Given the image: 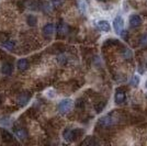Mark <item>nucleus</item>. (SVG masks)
<instances>
[{"label": "nucleus", "mask_w": 147, "mask_h": 146, "mask_svg": "<svg viewBox=\"0 0 147 146\" xmlns=\"http://www.w3.org/2000/svg\"><path fill=\"white\" fill-rule=\"evenodd\" d=\"M2 46L6 47L7 49H12L16 46V42L14 41H7V42L2 43Z\"/></svg>", "instance_id": "obj_19"}, {"label": "nucleus", "mask_w": 147, "mask_h": 146, "mask_svg": "<svg viewBox=\"0 0 147 146\" xmlns=\"http://www.w3.org/2000/svg\"><path fill=\"white\" fill-rule=\"evenodd\" d=\"M64 140L66 142H73V134H71V128H66L63 133Z\"/></svg>", "instance_id": "obj_15"}, {"label": "nucleus", "mask_w": 147, "mask_h": 146, "mask_svg": "<svg viewBox=\"0 0 147 146\" xmlns=\"http://www.w3.org/2000/svg\"><path fill=\"white\" fill-rule=\"evenodd\" d=\"M0 123L3 124L5 126H8V125L10 124V118H9V116H3V118H1V119H0Z\"/></svg>", "instance_id": "obj_22"}, {"label": "nucleus", "mask_w": 147, "mask_h": 146, "mask_svg": "<svg viewBox=\"0 0 147 146\" xmlns=\"http://www.w3.org/2000/svg\"><path fill=\"white\" fill-rule=\"evenodd\" d=\"M123 57L127 58V59H131L132 58V52L129 49H123Z\"/></svg>", "instance_id": "obj_21"}, {"label": "nucleus", "mask_w": 147, "mask_h": 146, "mask_svg": "<svg viewBox=\"0 0 147 146\" xmlns=\"http://www.w3.org/2000/svg\"><path fill=\"white\" fill-rule=\"evenodd\" d=\"M13 72V65L10 63H3V65L1 67V73L3 75H11V73Z\"/></svg>", "instance_id": "obj_10"}, {"label": "nucleus", "mask_w": 147, "mask_h": 146, "mask_svg": "<svg viewBox=\"0 0 147 146\" xmlns=\"http://www.w3.org/2000/svg\"><path fill=\"white\" fill-rule=\"evenodd\" d=\"M1 99H2V98H1V96H0V103H1Z\"/></svg>", "instance_id": "obj_28"}, {"label": "nucleus", "mask_w": 147, "mask_h": 146, "mask_svg": "<svg viewBox=\"0 0 147 146\" xmlns=\"http://www.w3.org/2000/svg\"><path fill=\"white\" fill-rule=\"evenodd\" d=\"M129 25H131V28H138V26L142 25L143 21H142V18L138 14H132V16L129 17Z\"/></svg>", "instance_id": "obj_6"}, {"label": "nucleus", "mask_w": 147, "mask_h": 146, "mask_svg": "<svg viewBox=\"0 0 147 146\" xmlns=\"http://www.w3.org/2000/svg\"><path fill=\"white\" fill-rule=\"evenodd\" d=\"M78 3H79V8H80V11L82 13H85L86 12V9H87V7H86V2L84 1V0H79L78 1Z\"/></svg>", "instance_id": "obj_23"}, {"label": "nucleus", "mask_w": 147, "mask_h": 146, "mask_svg": "<svg viewBox=\"0 0 147 146\" xmlns=\"http://www.w3.org/2000/svg\"><path fill=\"white\" fill-rule=\"evenodd\" d=\"M126 99V90L124 87H119L115 90V95H114V102L117 104H122L125 102Z\"/></svg>", "instance_id": "obj_3"}, {"label": "nucleus", "mask_w": 147, "mask_h": 146, "mask_svg": "<svg viewBox=\"0 0 147 146\" xmlns=\"http://www.w3.org/2000/svg\"><path fill=\"white\" fill-rule=\"evenodd\" d=\"M66 58H67V57H66L65 55H61V56L58 57V62H59L61 64H63V65H64V64L67 62V59H66Z\"/></svg>", "instance_id": "obj_25"}, {"label": "nucleus", "mask_w": 147, "mask_h": 146, "mask_svg": "<svg viewBox=\"0 0 147 146\" xmlns=\"http://www.w3.org/2000/svg\"><path fill=\"white\" fill-rule=\"evenodd\" d=\"M56 30H57L58 34H65L66 33V25H65V23H63V22L58 23L57 26H56Z\"/></svg>", "instance_id": "obj_18"}, {"label": "nucleus", "mask_w": 147, "mask_h": 146, "mask_svg": "<svg viewBox=\"0 0 147 146\" xmlns=\"http://www.w3.org/2000/svg\"><path fill=\"white\" fill-rule=\"evenodd\" d=\"M17 67L19 70H26L29 68V61L26 58H21L17 63Z\"/></svg>", "instance_id": "obj_12"}, {"label": "nucleus", "mask_w": 147, "mask_h": 146, "mask_svg": "<svg viewBox=\"0 0 147 146\" xmlns=\"http://www.w3.org/2000/svg\"><path fill=\"white\" fill-rule=\"evenodd\" d=\"M96 25H97V28H98L99 30L102 31V32H110V30H111V26H110V24H109V22L105 21V20L98 21Z\"/></svg>", "instance_id": "obj_9"}, {"label": "nucleus", "mask_w": 147, "mask_h": 146, "mask_svg": "<svg viewBox=\"0 0 147 146\" xmlns=\"http://www.w3.org/2000/svg\"><path fill=\"white\" fill-rule=\"evenodd\" d=\"M26 22H28V24L30 25V26H35L37 23V19L35 16L30 14V16H28V18H26Z\"/></svg>", "instance_id": "obj_16"}, {"label": "nucleus", "mask_w": 147, "mask_h": 146, "mask_svg": "<svg viewBox=\"0 0 147 146\" xmlns=\"http://www.w3.org/2000/svg\"><path fill=\"white\" fill-rule=\"evenodd\" d=\"M138 84H140V77L135 75V76L132 77V79H131V81H129V85L136 87V86H138Z\"/></svg>", "instance_id": "obj_20"}, {"label": "nucleus", "mask_w": 147, "mask_h": 146, "mask_svg": "<svg viewBox=\"0 0 147 146\" xmlns=\"http://www.w3.org/2000/svg\"><path fill=\"white\" fill-rule=\"evenodd\" d=\"M80 144L81 145H97V144H99V142L96 140L94 136H87L86 140L82 141Z\"/></svg>", "instance_id": "obj_13"}, {"label": "nucleus", "mask_w": 147, "mask_h": 146, "mask_svg": "<svg viewBox=\"0 0 147 146\" xmlns=\"http://www.w3.org/2000/svg\"><path fill=\"white\" fill-rule=\"evenodd\" d=\"M31 95L30 92H23V93H21V95H19L18 99H17V102L19 103V105H21V107H24L28 104V102L30 101L31 99Z\"/></svg>", "instance_id": "obj_5"}, {"label": "nucleus", "mask_w": 147, "mask_h": 146, "mask_svg": "<svg viewBox=\"0 0 147 146\" xmlns=\"http://www.w3.org/2000/svg\"><path fill=\"white\" fill-rule=\"evenodd\" d=\"M43 34L45 36H51L53 35V33L55 32V25L53 23H47L43 26Z\"/></svg>", "instance_id": "obj_8"}, {"label": "nucleus", "mask_w": 147, "mask_h": 146, "mask_svg": "<svg viewBox=\"0 0 147 146\" xmlns=\"http://www.w3.org/2000/svg\"><path fill=\"white\" fill-rule=\"evenodd\" d=\"M113 28H114V31L117 32V34H120L123 31V28H124V20L122 19L121 16H117L114 18L113 20Z\"/></svg>", "instance_id": "obj_4"}, {"label": "nucleus", "mask_w": 147, "mask_h": 146, "mask_svg": "<svg viewBox=\"0 0 147 146\" xmlns=\"http://www.w3.org/2000/svg\"><path fill=\"white\" fill-rule=\"evenodd\" d=\"M51 1L53 2L54 6H61V2H63V0H51Z\"/></svg>", "instance_id": "obj_26"}, {"label": "nucleus", "mask_w": 147, "mask_h": 146, "mask_svg": "<svg viewBox=\"0 0 147 146\" xmlns=\"http://www.w3.org/2000/svg\"><path fill=\"white\" fill-rule=\"evenodd\" d=\"M85 133V131L84 130H81V128H74L71 130V134H73V142L75 141H77L78 139H80L82 135Z\"/></svg>", "instance_id": "obj_14"}, {"label": "nucleus", "mask_w": 147, "mask_h": 146, "mask_svg": "<svg viewBox=\"0 0 147 146\" xmlns=\"http://www.w3.org/2000/svg\"><path fill=\"white\" fill-rule=\"evenodd\" d=\"M105 104H107V101H105V100L98 101V102H96V104H94V109H96V111L99 113V112H101V111L104 109Z\"/></svg>", "instance_id": "obj_17"}, {"label": "nucleus", "mask_w": 147, "mask_h": 146, "mask_svg": "<svg viewBox=\"0 0 147 146\" xmlns=\"http://www.w3.org/2000/svg\"><path fill=\"white\" fill-rule=\"evenodd\" d=\"M140 44L142 46H147V34H144L140 37Z\"/></svg>", "instance_id": "obj_24"}, {"label": "nucleus", "mask_w": 147, "mask_h": 146, "mask_svg": "<svg viewBox=\"0 0 147 146\" xmlns=\"http://www.w3.org/2000/svg\"><path fill=\"white\" fill-rule=\"evenodd\" d=\"M14 135L20 141H25L28 139V132L23 128H14Z\"/></svg>", "instance_id": "obj_7"}, {"label": "nucleus", "mask_w": 147, "mask_h": 146, "mask_svg": "<svg viewBox=\"0 0 147 146\" xmlns=\"http://www.w3.org/2000/svg\"><path fill=\"white\" fill-rule=\"evenodd\" d=\"M145 87L147 88V80H146V82H145Z\"/></svg>", "instance_id": "obj_27"}, {"label": "nucleus", "mask_w": 147, "mask_h": 146, "mask_svg": "<svg viewBox=\"0 0 147 146\" xmlns=\"http://www.w3.org/2000/svg\"><path fill=\"white\" fill-rule=\"evenodd\" d=\"M0 134H1V136H2L3 142H7V143H11V142H13V136L9 133L8 131L3 130V128H0Z\"/></svg>", "instance_id": "obj_11"}, {"label": "nucleus", "mask_w": 147, "mask_h": 146, "mask_svg": "<svg viewBox=\"0 0 147 146\" xmlns=\"http://www.w3.org/2000/svg\"><path fill=\"white\" fill-rule=\"evenodd\" d=\"M74 107V101L71 99H64L58 103V111L61 114H67Z\"/></svg>", "instance_id": "obj_2"}, {"label": "nucleus", "mask_w": 147, "mask_h": 146, "mask_svg": "<svg viewBox=\"0 0 147 146\" xmlns=\"http://www.w3.org/2000/svg\"><path fill=\"white\" fill-rule=\"evenodd\" d=\"M121 111H122V110H113L112 112H110V113H108V114H105V116H102V118L99 120L98 124L101 128H112V126L117 125L120 122H122L123 120L125 119Z\"/></svg>", "instance_id": "obj_1"}, {"label": "nucleus", "mask_w": 147, "mask_h": 146, "mask_svg": "<svg viewBox=\"0 0 147 146\" xmlns=\"http://www.w3.org/2000/svg\"><path fill=\"white\" fill-rule=\"evenodd\" d=\"M100 1H107V0H100Z\"/></svg>", "instance_id": "obj_29"}]
</instances>
